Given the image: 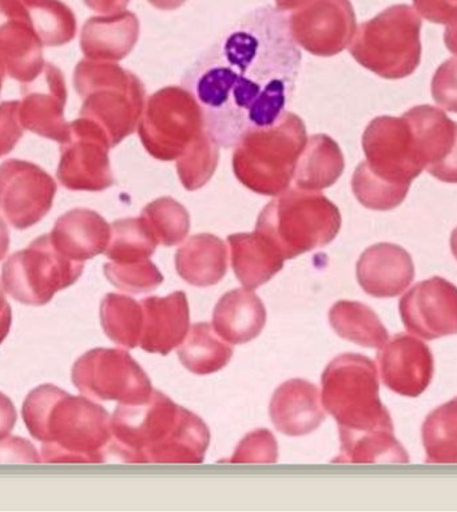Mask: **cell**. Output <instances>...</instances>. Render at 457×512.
<instances>
[{
	"mask_svg": "<svg viewBox=\"0 0 457 512\" xmlns=\"http://www.w3.org/2000/svg\"><path fill=\"white\" fill-rule=\"evenodd\" d=\"M423 444L428 463H457V398L425 419Z\"/></svg>",
	"mask_w": 457,
	"mask_h": 512,
	"instance_id": "4dcf8cb0",
	"label": "cell"
},
{
	"mask_svg": "<svg viewBox=\"0 0 457 512\" xmlns=\"http://www.w3.org/2000/svg\"><path fill=\"white\" fill-rule=\"evenodd\" d=\"M379 372L367 356L345 353L323 373V406L340 428L341 450L395 435L391 415L379 395Z\"/></svg>",
	"mask_w": 457,
	"mask_h": 512,
	"instance_id": "277c9868",
	"label": "cell"
},
{
	"mask_svg": "<svg viewBox=\"0 0 457 512\" xmlns=\"http://www.w3.org/2000/svg\"><path fill=\"white\" fill-rule=\"evenodd\" d=\"M71 377L83 395L101 402L141 404L154 391L146 372L122 349H91L75 361Z\"/></svg>",
	"mask_w": 457,
	"mask_h": 512,
	"instance_id": "ba28073f",
	"label": "cell"
},
{
	"mask_svg": "<svg viewBox=\"0 0 457 512\" xmlns=\"http://www.w3.org/2000/svg\"><path fill=\"white\" fill-rule=\"evenodd\" d=\"M278 447L276 438L268 430H257L246 435L238 444L230 459L232 463H274L277 462Z\"/></svg>",
	"mask_w": 457,
	"mask_h": 512,
	"instance_id": "836d02e7",
	"label": "cell"
},
{
	"mask_svg": "<svg viewBox=\"0 0 457 512\" xmlns=\"http://www.w3.org/2000/svg\"><path fill=\"white\" fill-rule=\"evenodd\" d=\"M424 169L439 181L457 184V122L439 107L421 105L404 114Z\"/></svg>",
	"mask_w": 457,
	"mask_h": 512,
	"instance_id": "9a60e30c",
	"label": "cell"
},
{
	"mask_svg": "<svg viewBox=\"0 0 457 512\" xmlns=\"http://www.w3.org/2000/svg\"><path fill=\"white\" fill-rule=\"evenodd\" d=\"M101 324L115 344L129 349L138 347L143 327L142 304L131 297L109 293L102 300Z\"/></svg>",
	"mask_w": 457,
	"mask_h": 512,
	"instance_id": "f1b7e54d",
	"label": "cell"
},
{
	"mask_svg": "<svg viewBox=\"0 0 457 512\" xmlns=\"http://www.w3.org/2000/svg\"><path fill=\"white\" fill-rule=\"evenodd\" d=\"M105 275L114 287L133 295L153 291L164 281L161 272L149 259L133 264H106Z\"/></svg>",
	"mask_w": 457,
	"mask_h": 512,
	"instance_id": "d6a6232c",
	"label": "cell"
},
{
	"mask_svg": "<svg viewBox=\"0 0 457 512\" xmlns=\"http://www.w3.org/2000/svg\"><path fill=\"white\" fill-rule=\"evenodd\" d=\"M158 240L145 218H127L111 226L106 256L113 263L133 264L147 260L156 252Z\"/></svg>",
	"mask_w": 457,
	"mask_h": 512,
	"instance_id": "83f0119b",
	"label": "cell"
},
{
	"mask_svg": "<svg viewBox=\"0 0 457 512\" xmlns=\"http://www.w3.org/2000/svg\"><path fill=\"white\" fill-rule=\"evenodd\" d=\"M145 220L158 241L166 246L178 244L188 236L189 214L178 202L165 198L147 206Z\"/></svg>",
	"mask_w": 457,
	"mask_h": 512,
	"instance_id": "1f68e13d",
	"label": "cell"
},
{
	"mask_svg": "<svg viewBox=\"0 0 457 512\" xmlns=\"http://www.w3.org/2000/svg\"><path fill=\"white\" fill-rule=\"evenodd\" d=\"M89 9L101 14L118 13L127 5L129 0H83Z\"/></svg>",
	"mask_w": 457,
	"mask_h": 512,
	"instance_id": "ab89813d",
	"label": "cell"
},
{
	"mask_svg": "<svg viewBox=\"0 0 457 512\" xmlns=\"http://www.w3.org/2000/svg\"><path fill=\"white\" fill-rule=\"evenodd\" d=\"M431 90L437 105L457 113V58L448 59L436 70Z\"/></svg>",
	"mask_w": 457,
	"mask_h": 512,
	"instance_id": "e575fe53",
	"label": "cell"
},
{
	"mask_svg": "<svg viewBox=\"0 0 457 512\" xmlns=\"http://www.w3.org/2000/svg\"><path fill=\"white\" fill-rule=\"evenodd\" d=\"M22 416L30 435L42 443V462L99 463L110 452L109 412L85 396L45 384L27 396Z\"/></svg>",
	"mask_w": 457,
	"mask_h": 512,
	"instance_id": "3957f363",
	"label": "cell"
},
{
	"mask_svg": "<svg viewBox=\"0 0 457 512\" xmlns=\"http://www.w3.org/2000/svg\"><path fill=\"white\" fill-rule=\"evenodd\" d=\"M228 241L232 246L234 272L248 289H256L268 283L284 267V259L258 232L233 234Z\"/></svg>",
	"mask_w": 457,
	"mask_h": 512,
	"instance_id": "cb8c5ba5",
	"label": "cell"
},
{
	"mask_svg": "<svg viewBox=\"0 0 457 512\" xmlns=\"http://www.w3.org/2000/svg\"><path fill=\"white\" fill-rule=\"evenodd\" d=\"M177 271L194 287L220 283L228 269V250L220 238L198 234L190 238L176 256Z\"/></svg>",
	"mask_w": 457,
	"mask_h": 512,
	"instance_id": "603a6c76",
	"label": "cell"
},
{
	"mask_svg": "<svg viewBox=\"0 0 457 512\" xmlns=\"http://www.w3.org/2000/svg\"><path fill=\"white\" fill-rule=\"evenodd\" d=\"M57 182L33 162L9 160L0 165V212L15 229L37 225L53 208Z\"/></svg>",
	"mask_w": 457,
	"mask_h": 512,
	"instance_id": "7c38bea8",
	"label": "cell"
},
{
	"mask_svg": "<svg viewBox=\"0 0 457 512\" xmlns=\"http://www.w3.org/2000/svg\"><path fill=\"white\" fill-rule=\"evenodd\" d=\"M10 249V232L6 222L0 217V261L5 259Z\"/></svg>",
	"mask_w": 457,
	"mask_h": 512,
	"instance_id": "7bdbcfd3",
	"label": "cell"
},
{
	"mask_svg": "<svg viewBox=\"0 0 457 512\" xmlns=\"http://www.w3.org/2000/svg\"><path fill=\"white\" fill-rule=\"evenodd\" d=\"M31 25L42 45L58 47L73 41L77 34V18L61 0H23Z\"/></svg>",
	"mask_w": 457,
	"mask_h": 512,
	"instance_id": "f546056e",
	"label": "cell"
},
{
	"mask_svg": "<svg viewBox=\"0 0 457 512\" xmlns=\"http://www.w3.org/2000/svg\"><path fill=\"white\" fill-rule=\"evenodd\" d=\"M444 42L447 49L452 54L457 55V13L455 17L447 23V29H445Z\"/></svg>",
	"mask_w": 457,
	"mask_h": 512,
	"instance_id": "b9f144b4",
	"label": "cell"
},
{
	"mask_svg": "<svg viewBox=\"0 0 457 512\" xmlns=\"http://www.w3.org/2000/svg\"><path fill=\"white\" fill-rule=\"evenodd\" d=\"M3 462L38 463L41 456H38L33 444L14 436L0 440V463Z\"/></svg>",
	"mask_w": 457,
	"mask_h": 512,
	"instance_id": "8d00e7d4",
	"label": "cell"
},
{
	"mask_svg": "<svg viewBox=\"0 0 457 512\" xmlns=\"http://www.w3.org/2000/svg\"><path fill=\"white\" fill-rule=\"evenodd\" d=\"M17 418V410L13 402L0 392V440L6 439L11 434Z\"/></svg>",
	"mask_w": 457,
	"mask_h": 512,
	"instance_id": "f35d334b",
	"label": "cell"
},
{
	"mask_svg": "<svg viewBox=\"0 0 457 512\" xmlns=\"http://www.w3.org/2000/svg\"><path fill=\"white\" fill-rule=\"evenodd\" d=\"M133 75L113 63L81 61L74 73V86L83 99L81 118L98 123L115 146L131 132L134 118L126 107L127 87Z\"/></svg>",
	"mask_w": 457,
	"mask_h": 512,
	"instance_id": "9c48e42d",
	"label": "cell"
},
{
	"mask_svg": "<svg viewBox=\"0 0 457 512\" xmlns=\"http://www.w3.org/2000/svg\"><path fill=\"white\" fill-rule=\"evenodd\" d=\"M265 324V305L252 289L226 293L214 309V329L228 343H249L260 335Z\"/></svg>",
	"mask_w": 457,
	"mask_h": 512,
	"instance_id": "7402d4cb",
	"label": "cell"
},
{
	"mask_svg": "<svg viewBox=\"0 0 457 512\" xmlns=\"http://www.w3.org/2000/svg\"><path fill=\"white\" fill-rule=\"evenodd\" d=\"M70 136L61 144L57 177L65 188L99 192L113 185L105 130L90 119L70 122Z\"/></svg>",
	"mask_w": 457,
	"mask_h": 512,
	"instance_id": "8fae6325",
	"label": "cell"
},
{
	"mask_svg": "<svg viewBox=\"0 0 457 512\" xmlns=\"http://www.w3.org/2000/svg\"><path fill=\"white\" fill-rule=\"evenodd\" d=\"M181 363L196 375L221 371L233 357V348L208 323L194 324L180 349Z\"/></svg>",
	"mask_w": 457,
	"mask_h": 512,
	"instance_id": "4316f807",
	"label": "cell"
},
{
	"mask_svg": "<svg viewBox=\"0 0 457 512\" xmlns=\"http://www.w3.org/2000/svg\"><path fill=\"white\" fill-rule=\"evenodd\" d=\"M340 228L339 209L327 198L290 194L266 206L256 232L285 260L328 245Z\"/></svg>",
	"mask_w": 457,
	"mask_h": 512,
	"instance_id": "8992f818",
	"label": "cell"
},
{
	"mask_svg": "<svg viewBox=\"0 0 457 512\" xmlns=\"http://www.w3.org/2000/svg\"><path fill=\"white\" fill-rule=\"evenodd\" d=\"M415 279L411 254L399 245L377 244L361 254L357 280L365 293L377 299L401 295Z\"/></svg>",
	"mask_w": 457,
	"mask_h": 512,
	"instance_id": "ac0fdd59",
	"label": "cell"
},
{
	"mask_svg": "<svg viewBox=\"0 0 457 512\" xmlns=\"http://www.w3.org/2000/svg\"><path fill=\"white\" fill-rule=\"evenodd\" d=\"M137 38V18L131 14L90 18L83 26L81 49L89 59H121Z\"/></svg>",
	"mask_w": 457,
	"mask_h": 512,
	"instance_id": "d4e9b609",
	"label": "cell"
},
{
	"mask_svg": "<svg viewBox=\"0 0 457 512\" xmlns=\"http://www.w3.org/2000/svg\"><path fill=\"white\" fill-rule=\"evenodd\" d=\"M210 443L204 420L153 391L141 404H119L110 452L130 463H202Z\"/></svg>",
	"mask_w": 457,
	"mask_h": 512,
	"instance_id": "7a4b0ae2",
	"label": "cell"
},
{
	"mask_svg": "<svg viewBox=\"0 0 457 512\" xmlns=\"http://www.w3.org/2000/svg\"><path fill=\"white\" fill-rule=\"evenodd\" d=\"M329 321L337 335L365 348H381L388 341V331L379 316L367 305L339 301L329 312Z\"/></svg>",
	"mask_w": 457,
	"mask_h": 512,
	"instance_id": "484cf974",
	"label": "cell"
},
{
	"mask_svg": "<svg viewBox=\"0 0 457 512\" xmlns=\"http://www.w3.org/2000/svg\"><path fill=\"white\" fill-rule=\"evenodd\" d=\"M451 249L453 256L456 257L457 260V228L453 230L452 236H451Z\"/></svg>",
	"mask_w": 457,
	"mask_h": 512,
	"instance_id": "ee69618b",
	"label": "cell"
},
{
	"mask_svg": "<svg viewBox=\"0 0 457 512\" xmlns=\"http://www.w3.org/2000/svg\"><path fill=\"white\" fill-rule=\"evenodd\" d=\"M363 148L368 161L361 165L371 176L387 184L409 189L424 170L404 115L373 119L365 130Z\"/></svg>",
	"mask_w": 457,
	"mask_h": 512,
	"instance_id": "30bf717a",
	"label": "cell"
},
{
	"mask_svg": "<svg viewBox=\"0 0 457 512\" xmlns=\"http://www.w3.org/2000/svg\"><path fill=\"white\" fill-rule=\"evenodd\" d=\"M399 308L408 331L425 340L457 335V287L443 277L416 284Z\"/></svg>",
	"mask_w": 457,
	"mask_h": 512,
	"instance_id": "4fadbf2b",
	"label": "cell"
},
{
	"mask_svg": "<svg viewBox=\"0 0 457 512\" xmlns=\"http://www.w3.org/2000/svg\"><path fill=\"white\" fill-rule=\"evenodd\" d=\"M19 114L26 130L63 144L70 136L65 119L67 89L65 75L53 63H45L34 81L23 83Z\"/></svg>",
	"mask_w": 457,
	"mask_h": 512,
	"instance_id": "5bb4252c",
	"label": "cell"
},
{
	"mask_svg": "<svg viewBox=\"0 0 457 512\" xmlns=\"http://www.w3.org/2000/svg\"><path fill=\"white\" fill-rule=\"evenodd\" d=\"M420 33L421 19L413 7L392 6L360 26L351 54L381 78H407L420 65Z\"/></svg>",
	"mask_w": 457,
	"mask_h": 512,
	"instance_id": "5b68a950",
	"label": "cell"
},
{
	"mask_svg": "<svg viewBox=\"0 0 457 512\" xmlns=\"http://www.w3.org/2000/svg\"><path fill=\"white\" fill-rule=\"evenodd\" d=\"M11 319H13V315H11V307L9 303H7L2 285H0V344H2L7 335H9Z\"/></svg>",
	"mask_w": 457,
	"mask_h": 512,
	"instance_id": "60d3db41",
	"label": "cell"
},
{
	"mask_svg": "<svg viewBox=\"0 0 457 512\" xmlns=\"http://www.w3.org/2000/svg\"><path fill=\"white\" fill-rule=\"evenodd\" d=\"M269 414L277 430L288 436L311 434L325 419L319 390L302 379L286 381L277 388Z\"/></svg>",
	"mask_w": 457,
	"mask_h": 512,
	"instance_id": "ffe728a7",
	"label": "cell"
},
{
	"mask_svg": "<svg viewBox=\"0 0 457 512\" xmlns=\"http://www.w3.org/2000/svg\"><path fill=\"white\" fill-rule=\"evenodd\" d=\"M143 327L139 345L143 351L169 355L189 333L190 312L184 292L142 301Z\"/></svg>",
	"mask_w": 457,
	"mask_h": 512,
	"instance_id": "d6986e66",
	"label": "cell"
},
{
	"mask_svg": "<svg viewBox=\"0 0 457 512\" xmlns=\"http://www.w3.org/2000/svg\"><path fill=\"white\" fill-rule=\"evenodd\" d=\"M42 42L23 0H0V59L15 81H34L45 67Z\"/></svg>",
	"mask_w": 457,
	"mask_h": 512,
	"instance_id": "2e32d148",
	"label": "cell"
},
{
	"mask_svg": "<svg viewBox=\"0 0 457 512\" xmlns=\"http://www.w3.org/2000/svg\"><path fill=\"white\" fill-rule=\"evenodd\" d=\"M415 10L431 23L447 25L457 13V0H413Z\"/></svg>",
	"mask_w": 457,
	"mask_h": 512,
	"instance_id": "74e56055",
	"label": "cell"
},
{
	"mask_svg": "<svg viewBox=\"0 0 457 512\" xmlns=\"http://www.w3.org/2000/svg\"><path fill=\"white\" fill-rule=\"evenodd\" d=\"M301 63L288 15L261 6L201 51L182 75L181 86L200 109L209 140L233 149L252 134L280 125Z\"/></svg>",
	"mask_w": 457,
	"mask_h": 512,
	"instance_id": "6da1fadb",
	"label": "cell"
},
{
	"mask_svg": "<svg viewBox=\"0 0 457 512\" xmlns=\"http://www.w3.org/2000/svg\"><path fill=\"white\" fill-rule=\"evenodd\" d=\"M110 236L111 228L105 218L94 210L81 208L59 217L50 234L55 248L79 263L106 252Z\"/></svg>",
	"mask_w": 457,
	"mask_h": 512,
	"instance_id": "44dd1931",
	"label": "cell"
},
{
	"mask_svg": "<svg viewBox=\"0 0 457 512\" xmlns=\"http://www.w3.org/2000/svg\"><path fill=\"white\" fill-rule=\"evenodd\" d=\"M83 268V263L69 259L55 248L50 234H43L6 261L3 285L19 303L41 307L58 292L77 283Z\"/></svg>",
	"mask_w": 457,
	"mask_h": 512,
	"instance_id": "52a82bcc",
	"label": "cell"
},
{
	"mask_svg": "<svg viewBox=\"0 0 457 512\" xmlns=\"http://www.w3.org/2000/svg\"><path fill=\"white\" fill-rule=\"evenodd\" d=\"M6 74L5 65H3L2 59H0V91H2L3 81H5Z\"/></svg>",
	"mask_w": 457,
	"mask_h": 512,
	"instance_id": "f6af8a7d",
	"label": "cell"
},
{
	"mask_svg": "<svg viewBox=\"0 0 457 512\" xmlns=\"http://www.w3.org/2000/svg\"><path fill=\"white\" fill-rule=\"evenodd\" d=\"M384 386L397 395L417 398L427 390L433 377V356L423 341L396 335L377 355Z\"/></svg>",
	"mask_w": 457,
	"mask_h": 512,
	"instance_id": "e0dca14e",
	"label": "cell"
},
{
	"mask_svg": "<svg viewBox=\"0 0 457 512\" xmlns=\"http://www.w3.org/2000/svg\"><path fill=\"white\" fill-rule=\"evenodd\" d=\"M19 107L21 102L18 101L0 103V158L13 152L26 132Z\"/></svg>",
	"mask_w": 457,
	"mask_h": 512,
	"instance_id": "d590c367",
	"label": "cell"
}]
</instances>
